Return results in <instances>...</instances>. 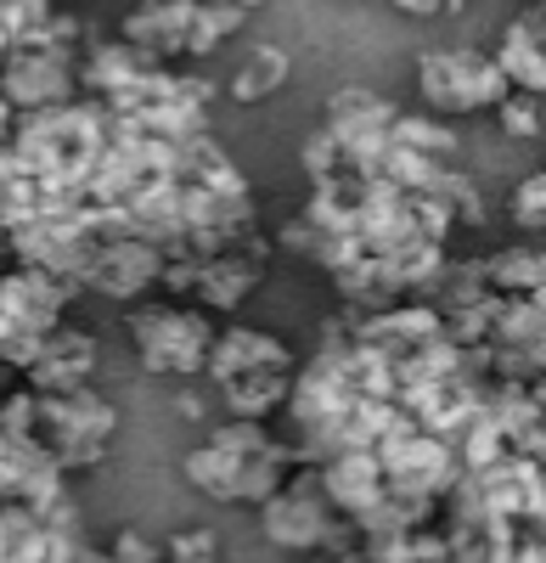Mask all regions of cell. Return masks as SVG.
Returning a JSON list of instances; mask_svg holds the SVG:
<instances>
[{
    "mask_svg": "<svg viewBox=\"0 0 546 563\" xmlns=\"http://www.w3.org/2000/svg\"><path fill=\"white\" fill-rule=\"evenodd\" d=\"M142 7H169V0H142Z\"/></svg>",
    "mask_w": 546,
    "mask_h": 563,
    "instance_id": "obj_27",
    "label": "cell"
},
{
    "mask_svg": "<svg viewBox=\"0 0 546 563\" xmlns=\"http://www.w3.org/2000/svg\"><path fill=\"white\" fill-rule=\"evenodd\" d=\"M108 563H169V552H164V541H153L147 530L124 525V530L113 536V547H108Z\"/></svg>",
    "mask_w": 546,
    "mask_h": 563,
    "instance_id": "obj_21",
    "label": "cell"
},
{
    "mask_svg": "<svg viewBox=\"0 0 546 563\" xmlns=\"http://www.w3.org/2000/svg\"><path fill=\"white\" fill-rule=\"evenodd\" d=\"M79 299L74 282L52 276V271H34V265H7L0 271V316L29 327V333H52V327H63L68 305Z\"/></svg>",
    "mask_w": 546,
    "mask_h": 563,
    "instance_id": "obj_11",
    "label": "cell"
},
{
    "mask_svg": "<svg viewBox=\"0 0 546 563\" xmlns=\"http://www.w3.org/2000/svg\"><path fill=\"white\" fill-rule=\"evenodd\" d=\"M490 57H495V68L513 79V90H524V97H546V23H541L535 7L502 23Z\"/></svg>",
    "mask_w": 546,
    "mask_h": 563,
    "instance_id": "obj_15",
    "label": "cell"
},
{
    "mask_svg": "<svg viewBox=\"0 0 546 563\" xmlns=\"http://www.w3.org/2000/svg\"><path fill=\"white\" fill-rule=\"evenodd\" d=\"M473 276L490 294H535V288H546V249L541 243H513V249L473 254Z\"/></svg>",
    "mask_w": 546,
    "mask_h": 563,
    "instance_id": "obj_16",
    "label": "cell"
},
{
    "mask_svg": "<svg viewBox=\"0 0 546 563\" xmlns=\"http://www.w3.org/2000/svg\"><path fill=\"white\" fill-rule=\"evenodd\" d=\"M394 141H400V147L428 153V158H445V164H457V158H463L457 130H450L445 119H434V113H405V108H400V119H394Z\"/></svg>",
    "mask_w": 546,
    "mask_h": 563,
    "instance_id": "obj_19",
    "label": "cell"
},
{
    "mask_svg": "<svg viewBox=\"0 0 546 563\" xmlns=\"http://www.w3.org/2000/svg\"><path fill=\"white\" fill-rule=\"evenodd\" d=\"M541 97H524V90H513V97L495 108V119H502V130L513 135V141H530V135H541V108H535Z\"/></svg>",
    "mask_w": 546,
    "mask_h": 563,
    "instance_id": "obj_22",
    "label": "cell"
},
{
    "mask_svg": "<svg viewBox=\"0 0 546 563\" xmlns=\"http://www.w3.org/2000/svg\"><path fill=\"white\" fill-rule=\"evenodd\" d=\"M164 265H169V260H164L153 243L113 238V243H102V249H97V260H90V271H85V294H97V299H119V305L147 299V294H158Z\"/></svg>",
    "mask_w": 546,
    "mask_h": 563,
    "instance_id": "obj_10",
    "label": "cell"
},
{
    "mask_svg": "<svg viewBox=\"0 0 546 563\" xmlns=\"http://www.w3.org/2000/svg\"><path fill=\"white\" fill-rule=\"evenodd\" d=\"M259 530L270 547H288V552H310V558H327V552H344L355 547V530L333 512V501L322 496V479L315 467H293V479L259 507Z\"/></svg>",
    "mask_w": 546,
    "mask_h": 563,
    "instance_id": "obj_8",
    "label": "cell"
},
{
    "mask_svg": "<svg viewBox=\"0 0 546 563\" xmlns=\"http://www.w3.org/2000/svg\"><path fill=\"white\" fill-rule=\"evenodd\" d=\"M164 552H169V563H220V541L209 530H175L164 541Z\"/></svg>",
    "mask_w": 546,
    "mask_h": 563,
    "instance_id": "obj_23",
    "label": "cell"
},
{
    "mask_svg": "<svg viewBox=\"0 0 546 563\" xmlns=\"http://www.w3.org/2000/svg\"><path fill=\"white\" fill-rule=\"evenodd\" d=\"M457 225V209L434 192H405L367 175H327L310 180V198L277 231V249L322 265L349 310H389L439 282Z\"/></svg>",
    "mask_w": 546,
    "mask_h": 563,
    "instance_id": "obj_1",
    "label": "cell"
},
{
    "mask_svg": "<svg viewBox=\"0 0 546 563\" xmlns=\"http://www.w3.org/2000/svg\"><path fill=\"white\" fill-rule=\"evenodd\" d=\"M445 7H450V18H457V12H463V7H468V0H445Z\"/></svg>",
    "mask_w": 546,
    "mask_h": 563,
    "instance_id": "obj_26",
    "label": "cell"
},
{
    "mask_svg": "<svg viewBox=\"0 0 546 563\" xmlns=\"http://www.w3.org/2000/svg\"><path fill=\"white\" fill-rule=\"evenodd\" d=\"M288 85V52H277V45H254V52L243 57V68H237V79L225 85L237 102H265V97H277V90Z\"/></svg>",
    "mask_w": 546,
    "mask_h": 563,
    "instance_id": "obj_18",
    "label": "cell"
},
{
    "mask_svg": "<svg viewBox=\"0 0 546 563\" xmlns=\"http://www.w3.org/2000/svg\"><path fill=\"white\" fill-rule=\"evenodd\" d=\"M299 372V366H293ZM293 372H248V378H232L220 384V406L243 417V422H277L282 406H288V389H293Z\"/></svg>",
    "mask_w": 546,
    "mask_h": 563,
    "instance_id": "obj_17",
    "label": "cell"
},
{
    "mask_svg": "<svg viewBox=\"0 0 546 563\" xmlns=\"http://www.w3.org/2000/svg\"><path fill=\"white\" fill-rule=\"evenodd\" d=\"M508 214H513V225L519 231H546V169H535V175H524L513 192H508Z\"/></svg>",
    "mask_w": 546,
    "mask_h": 563,
    "instance_id": "obj_20",
    "label": "cell"
},
{
    "mask_svg": "<svg viewBox=\"0 0 546 563\" xmlns=\"http://www.w3.org/2000/svg\"><path fill=\"white\" fill-rule=\"evenodd\" d=\"M248 29L243 7L225 0H169V7H135L119 23V40L147 52L153 63L175 68V63H203L214 57L225 40H237Z\"/></svg>",
    "mask_w": 546,
    "mask_h": 563,
    "instance_id": "obj_4",
    "label": "cell"
},
{
    "mask_svg": "<svg viewBox=\"0 0 546 563\" xmlns=\"http://www.w3.org/2000/svg\"><path fill=\"white\" fill-rule=\"evenodd\" d=\"M394 12H405V18H450V7L445 0H389Z\"/></svg>",
    "mask_w": 546,
    "mask_h": 563,
    "instance_id": "obj_24",
    "label": "cell"
},
{
    "mask_svg": "<svg viewBox=\"0 0 546 563\" xmlns=\"http://www.w3.org/2000/svg\"><path fill=\"white\" fill-rule=\"evenodd\" d=\"M90 372H97V339L85 327H52L40 339V355L23 366V384L34 395H63V389H85Z\"/></svg>",
    "mask_w": 546,
    "mask_h": 563,
    "instance_id": "obj_14",
    "label": "cell"
},
{
    "mask_svg": "<svg viewBox=\"0 0 546 563\" xmlns=\"http://www.w3.org/2000/svg\"><path fill=\"white\" fill-rule=\"evenodd\" d=\"M293 445L270 429V422H243V417H225L209 429L203 445L187 451L180 474H187L192 490H203L209 501L225 507H265L288 479H293Z\"/></svg>",
    "mask_w": 546,
    "mask_h": 563,
    "instance_id": "obj_2",
    "label": "cell"
},
{
    "mask_svg": "<svg viewBox=\"0 0 546 563\" xmlns=\"http://www.w3.org/2000/svg\"><path fill=\"white\" fill-rule=\"evenodd\" d=\"M135 361H142L153 378H203V366L214 355L220 339V316L180 305V299H142L124 310Z\"/></svg>",
    "mask_w": 546,
    "mask_h": 563,
    "instance_id": "obj_5",
    "label": "cell"
},
{
    "mask_svg": "<svg viewBox=\"0 0 546 563\" xmlns=\"http://www.w3.org/2000/svg\"><path fill=\"white\" fill-rule=\"evenodd\" d=\"M237 7H243V12H259V7H265V0H237Z\"/></svg>",
    "mask_w": 546,
    "mask_h": 563,
    "instance_id": "obj_25",
    "label": "cell"
},
{
    "mask_svg": "<svg viewBox=\"0 0 546 563\" xmlns=\"http://www.w3.org/2000/svg\"><path fill=\"white\" fill-rule=\"evenodd\" d=\"M0 429L29 434L63 474H90L102 467L119 434V406L97 389H63V395H34L23 378L0 400Z\"/></svg>",
    "mask_w": 546,
    "mask_h": 563,
    "instance_id": "obj_3",
    "label": "cell"
},
{
    "mask_svg": "<svg viewBox=\"0 0 546 563\" xmlns=\"http://www.w3.org/2000/svg\"><path fill=\"white\" fill-rule=\"evenodd\" d=\"M79 57L85 40H40L0 63V97L12 113H40L79 97Z\"/></svg>",
    "mask_w": 546,
    "mask_h": 563,
    "instance_id": "obj_9",
    "label": "cell"
},
{
    "mask_svg": "<svg viewBox=\"0 0 546 563\" xmlns=\"http://www.w3.org/2000/svg\"><path fill=\"white\" fill-rule=\"evenodd\" d=\"M293 366H299V355H293L288 339L259 333V327H243V321H225L220 339H214V355L203 366V378L220 389L232 378H248V372H293Z\"/></svg>",
    "mask_w": 546,
    "mask_h": 563,
    "instance_id": "obj_13",
    "label": "cell"
},
{
    "mask_svg": "<svg viewBox=\"0 0 546 563\" xmlns=\"http://www.w3.org/2000/svg\"><path fill=\"white\" fill-rule=\"evenodd\" d=\"M417 97L434 119L457 113H495L513 97V79L495 68L490 52L473 45H450V52H423L417 57Z\"/></svg>",
    "mask_w": 546,
    "mask_h": 563,
    "instance_id": "obj_7",
    "label": "cell"
},
{
    "mask_svg": "<svg viewBox=\"0 0 546 563\" xmlns=\"http://www.w3.org/2000/svg\"><path fill=\"white\" fill-rule=\"evenodd\" d=\"M68 496V474L29 434L0 429V507H52Z\"/></svg>",
    "mask_w": 546,
    "mask_h": 563,
    "instance_id": "obj_12",
    "label": "cell"
},
{
    "mask_svg": "<svg viewBox=\"0 0 546 563\" xmlns=\"http://www.w3.org/2000/svg\"><path fill=\"white\" fill-rule=\"evenodd\" d=\"M270 238H254L225 249V254H203V260H169L164 265V282H158V299H180V305H198L209 316H237L259 282L270 276Z\"/></svg>",
    "mask_w": 546,
    "mask_h": 563,
    "instance_id": "obj_6",
    "label": "cell"
}]
</instances>
